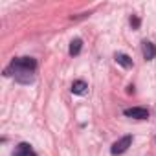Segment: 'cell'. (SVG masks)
Masks as SVG:
<instances>
[{
    "instance_id": "6da1fadb",
    "label": "cell",
    "mask_w": 156,
    "mask_h": 156,
    "mask_svg": "<svg viewBox=\"0 0 156 156\" xmlns=\"http://www.w3.org/2000/svg\"><path fill=\"white\" fill-rule=\"evenodd\" d=\"M37 68V61L33 57H19V59H13L11 64L6 68L4 75L9 77L13 72H35Z\"/></svg>"
},
{
    "instance_id": "9c48e42d",
    "label": "cell",
    "mask_w": 156,
    "mask_h": 156,
    "mask_svg": "<svg viewBox=\"0 0 156 156\" xmlns=\"http://www.w3.org/2000/svg\"><path fill=\"white\" fill-rule=\"evenodd\" d=\"M87 88H88V87H87V83H85V81H81V79L72 83V92H73V94H77V96H83V94L87 92Z\"/></svg>"
},
{
    "instance_id": "ba28073f",
    "label": "cell",
    "mask_w": 156,
    "mask_h": 156,
    "mask_svg": "<svg viewBox=\"0 0 156 156\" xmlns=\"http://www.w3.org/2000/svg\"><path fill=\"white\" fill-rule=\"evenodd\" d=\"M81 48H83V41H81V39H73V41L70 42V50H68V53H70L72 57H75V55H79Z\"/></svg>"
},
{
    "instance_id": "8992f818",
    "label": "cell",
    "mask_w": 156,
    "mask_h": 156,
    "mask_svg": "<svg viewBox=\"0 0 156 156\" xmlns=\"http://www.w3.org/2000/svg\"><path fill=\"white\" fill-rule=\"evenodd\" d=\"M114 59H116V62L119 64V66H123V68H132L134 66V62H132V59L127 55V53H121V51H118L116 55H114Z\"/></svg>"
},
{
    "instance_id": "30bf717a",
    "label": "cell",
    "mask_w": 156,
    "mask_h": 156,
    "mask_svg": "<svg viewBox=\"0 0 156 156\" xmlns=\"http://www.w3.org/2000/svg\"><path fill=\"white\" fill-rule=\"evenodd\" d=\"M140 24H141V20H140V17H136V15H132V17H130V26H132V30H138V28H140Z\"/></svg>"
},
{
    "instance_id": "3957f363",
    "label": "cell",
    "mask_w": 156,
    "mask_h": 156,
    "mask_svg": "<svg viewBox=\"0 0 156 156\" xmlns=\"http://www.w3.org/2000/svg\"><path fill=\"white\" fill-rule=\"evenodd\" d=\"M127 118H134V119H147L149 118V110L143 107H132V108H125L123 112Z\"/></svg>"
},
{
    "instance_id": "52a82bcc",
    "label": "cell",
    "mask_w": 156,
    "mask_h": 156,
    "mask_svg": "<svg viewBox=\"0 0 156 156\" xmlns=\"http://www.w3.org/2000/svg\"><path fill=\"white\" fill-rule=\"evenodd\" d=\"M13 156H37V154L33 152L31 145H28V143H19L17 149H15V152H13Z\"/></svg>"
},
{
    "instance_id": "5b68a950",
    "label": "cell",
    "mask_w": 156,
    "mask_h": 156,
    "mask_svg": "<svg viewBox=\"0 0 156 156\" xmlns=\"http://www.w3.org/2000/svg\"><path fill=\"white\" fill-rule=\"evenodd\" d=\"M11 75L15 77V81L20 83V85H30V83H33V79H35L33 72H13Z\"/></svg>"
},
{
    "instance_id": "7a4b0ae2",
    "label": "cell",
    "mask_w": 156,
    "mask_h": 156,
    "mask_svg": "<svg viewBox=\"0 0 156 156\" xmlns=\"http://www.w3.org/2000/svg\"><path fill=\"white\" fill-rule=\"evenodd\" d=\"M130 145H132V136H130V134H127V136H123V138H119L118 141H114V143H112L110 152H112L114 156H119V154H123Z\"/></svg>"
},
{
    "instance_id": "277c9868",
    "label": "cell",
    "mask_w": 156,
    "mask_h": 156,
    "mask_svg": "<svg viewBox=\"0 0 156 156\" xmlns=\"http://www.w3.org/2000/svg\"><path fill=\"white\" fill-rule=\"evenodd\" d=\"M141 51H143V59L145 61H152L156 57V46L151 41H143L141 42Z\"/></svg>"
}]
</instances>
